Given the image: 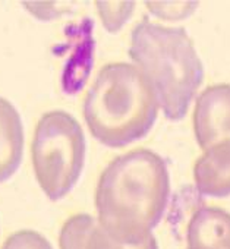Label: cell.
Returning a JSON list of instances; mask_svg holds the SVG:
<instances>
[{
    "instance_id": "7c38bea8",
    "label": "cell",
    "mask_w": 230,
    "mask_h": 249,
    "mask_svg": "<svg viewBox=\"0 0 230 249\" xmlns=\"http://www.w3.org/2000/svg\"><path fill=\"white\" fill-rule=\"evenodd\" d=\"M147 8L161 19H183L198 8V3H147Z\"/></svg>"
},
{
    "instance_id": "3957f363",
    "label": "cell",
    "mask_w": 230,
    "mask_h": 249,
    "mask_svg": "<svg viewBox=\"0 0 230 249\" xmlns=\"http://www.w3.org/2000/svg\"><path fill=\"white\" fill-rule=\"evenodd\" d=\"M128 56L151 82L166 119L182 120L204 81V65L186 30L144 18L131 31Z\"/></svg>"
},
{
    "instance_id": "5b68a950",
    "label": "cell",
    "mask_w": 230,
    "mask_h": 249,
    "mask_svg": "<svg viewBox=\"0 0 230 249\" xmlns=\"http://www.w3.org/2000/svg\"><path fill=\"white\" fill-rule=\"evenodd\" d=\"M60 249H159L153 233L129 237L107 230L89 214L71 215L59 233Z\"/></svg>"
},
{
    "instance_id": "8992f818",
    "label": "cell",
    "mask_w": 230,
    "mask_h": 249,
    "mask_svg": "<svg viewBox=\"0 0 230 249\" xmlns=\"http://www.w3.org/2000/svg\"><path fill=\"white\" fill-rule=\"evenodd\" d=\"M194 134L201 150L230 140V84L207 87L195 101Z\"/></svg>"
},
{
    "instance_id": "ba28073f",
    "label": "cell",
    "mask_w": 230,
    "mask_h": 249,
    "mask_svg": "<svg viewBox=\"0 0 230 249\" xmlns=\"http://www.w3.org/2000/svg\"><path fill=\"white\" fill-rule=\"evenodd\" d=\"M186 249H230V213L220 207H199L186 226Z\"/></svg>"
},
{
    "instance_id": "8fae6325",
    "label": "cell",
    "mask_w": 230,
    "mask_h": 249,
    "mask_svg": "<svg viewBox=\"0 0 230 249\" xmlns=\"http://www.w3.org/2000/svg\"><path fill=\"white\" fill-rule=\"evenodd\" d=\"M2 249H53L52 243L35 230H18L3 243Z\"/></svg>"
},
{
    "instance_id": "30bf717a",
    "label": "cell",
    "mask_w": 230,
    "mask_h": 249,
    "mask_svg": "<svg viewBox=\"0 0 230 249\" xmlns=\"http://www.w3.org/2000/svg\"><path fill=\"white\" fill-rule=\"evenodd\" d=\"M106 30L118 31L132 15L135 3H97Z\"/></svg>"
},
{
    "instance_id": "9c48e42d",
    "label": "cell",
    "mask_w": 230,
    "mask_h": 249,
    "mask_svg": "<svg viewBox=\"0 0 230 249\" xmlns=\"http://www.w3.org/2000/svg\"><path fill=\"white\" fill-rule=\"evenodd\" d=\"M24 126L19 111L0 97V183L11 179L24 156Z\"/></svg>"
},
{
    "instance_id": "7a4b0ae2",
    "label": "cell",
    "mask_w": 230,
    "mask_h": 249,
    "mask_svg": "<svg viewBox=\"0 0 230 249\" xmlns=\"http://www.w3.org/2000/svg\"><path fill=\"white\" fill-rule=\"evenodd\" d=\"M157 94L134 63L104 65L91 84L82 114L91 135L106 147L122 148L145 138L159 116Z\"/></svg>"
},
{
    "instance_id": "52a82bcc",
    "label": "cell",
    "mask_w": 230,
    "mask_h": 249,
    "mask_svg": "<svg viewBox=\"0 0 230 249\" xmlns=\"http://www.w3.org/2000/svg\"><path fill=\"white\" fill-rule=\"evenodd\" d=\"M194 180L196 191L210 198L230 195V140L221 141L195 161Z\"/></svg>"
},
{
    "instance_id": "277c9868",
    "label": "cell",
    "mask_w": 230,
    "mask_h": 249,
    "mask_svg": "<svg viewBox=\"0 0 230 249\" xmlns=\"http://www.w3.org/2000/svg\"><path fill=\"white\" fill-rule=\"evenodd\" d=\"M87 141L79 122L68 111L44 113L34 131L31 156L37 182L46 196H66L84 169Z\"/></svg>"
},
{
    "instance_id": "6da1fadb",
    "label": "cell",
    "mask_w": 230,
    "mask_h": 249,
    "mask_svg": "<svg viewBox=\"0 0 230 249\" xmlns=\"http://www.w3.org/2000/svg\"><path fill=\"white\" fill-rule=\"evenodd\" d=\"M170 198L166 160L148 148L114 157L101 172L95 188L98 221L110 231L138 237L153 233Z\"/></svg>"
}]
</instances>
